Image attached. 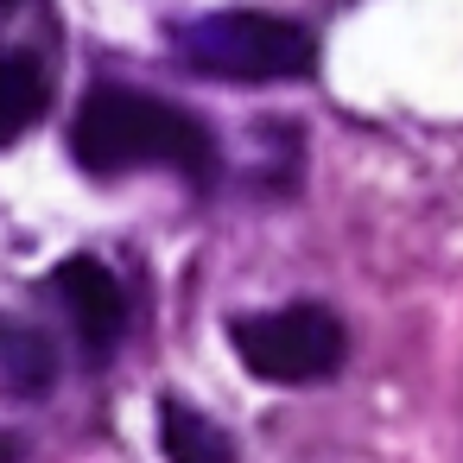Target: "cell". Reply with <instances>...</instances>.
Here are the masks:
<instances>
[{
  "mask_svg": "<svg viewBox=\"0 0 463 463\" xmlns=\"http://www.w3.org/2000/svg\"><path fill=\"white\" fill-rule=\"evenodd\" d=\"M71 153L96 178H115L134 165H172L184 178L216 172V140L197 115H184L146 90H121V83H102L83 96L77 121H71Z\"/></svg>",
  "mask_w": 463,
  "mask_h": 463,
  "instance_id": "obj_1",
  "label": "cell"
},
{
  "mask_svg": "<svg viewBox=\"0 0 463 463\" xmlns=\"http://www.w3.org/2000/svg\"><path fill=\"white\" fill-rule=\"evenodd\" d=\"M172 58L216 83H298L317 71V39L260 7H222L172 33Z\"/></svg>",
  "mask_w": 463,
  "mask_h": 463,
  "instance_id": "obj_2",
  "label": "cell"
},
{
  "mask_svg": "<svg viewBox=\"0 0 463 463\" xmlns=\"http://www.w3.org/2000/svg\"><path fill=\"white\" fill-rule=\"evenodd\" d=\"M235 355L248 362L254 381H273V387H311L324 374H336L349 336H343V317L330 305H279V311H248L235 317L229 330Z\"/></svg>",
  "mask_w": 463,
  "mask_h": 463,
  "instance_id": "obj_3",
  "label": "cell"
},
{
  "mask_svg": "<svg viewBox=\"0 0 463 463\" xmlns=\"http://www.w3.org/2000/svg\"><path fill=\"white\" fill-rule=\"evenodd\" d=\"M52 298L71 311V324H77V336H83L90 355H115L121 349V336H128V292H121V279L102 260L71 254L52 273Z\"/></svg>",
  "mask_w": 463,
  "mask_h": 463,
  "instance_id": "obj_4",
  "label": "cell"
},
{
  "mask_svg": "<svg viewBox=\"0 0 463 463\" xmlns=\"http://www.w3.org/2000/svg\"><path fill=\"white\" fill-rule=\"evenodd\" d=\"M0 381H7V393H20V400L52 393V381H58L52 336L33 330V324H7V317H0Z\"/></svg>",
  "mask_w": 463,
  "mask_h": 463,
  "instance_id": "obj_5",
  "label": "cell"
},
{
  "mask_svg": "<svg viewBox=\"0 0 463 463\" xmlns=\"http://www.w3.org/2000/svg\"><path fill=\"white\" fill-rule=\"evenodd\" d=\"M45 102H52L45 64H39L33 52H0V146H14V140L39 121Z\"/></svg>",
  "mask_w": 463,
  "mask_h": 463,
  "instance_id": "obj_6",
  "label": "cell"
},
{
  "mask_svg": "<svg viewBox=\"0 0 463 463\" xmlns=\"http://www.w3.org/2000/svg\"><path fill=\"white\" fill-rule=\"evenodd\" d=\"M159 444H165L172 463H235V444L222 438V425H210L184 400H165L159 406Z\"/></svg>",
  "mask_w": 463,
  "mask_h": 463,
  "instance_id": "obj_7",
  "label": "cell"
},
{
  "mask_svg": "<svg viewBox=\"0 0 463 463\" xmlns=\"http://www.w3.org/2000/svg\"><path fill=\"white\" fill-rule=\"evenodd\" d=\"M20 457H26V444H20V438H0V463H20Z\"/></svg>",
  "mask_w": 463,
  "mask_h": 463,
  "instance_id": "obj_8",
  "label": "cell"
}]
</instances>
